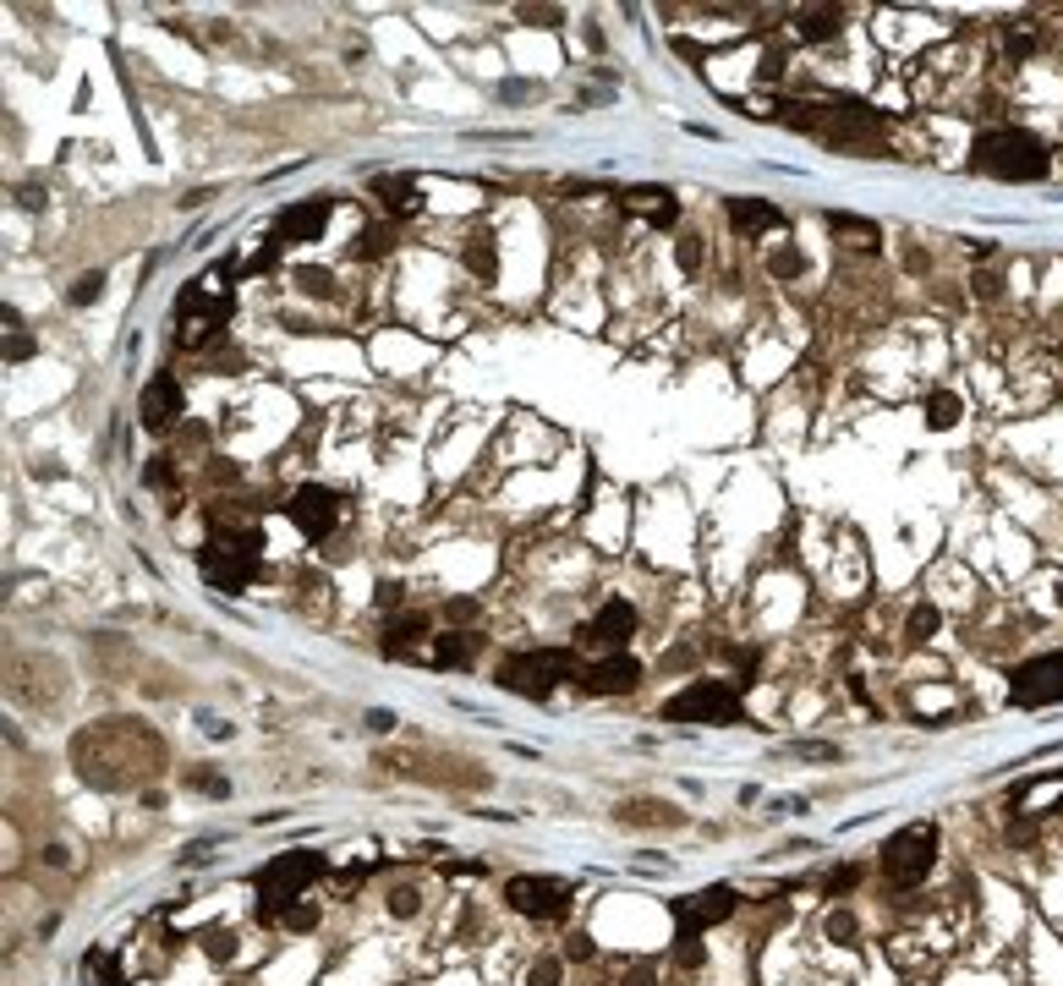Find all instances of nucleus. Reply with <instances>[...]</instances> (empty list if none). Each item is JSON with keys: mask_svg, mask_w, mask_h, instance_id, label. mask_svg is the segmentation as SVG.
I'll list each match as a JSON object with an SVG mask.
<instances>
[{"mask_svg": "<svg viewBox=\"0 0 1063 986\" xmlns=\"http://www.w3.org/2000/svg\"><path fill=\"white\" fill-rule=\"evenodd\" d=\"M784 121L828 148H883V116L861 99H817V105H784Z\"/></svg>", "mask_w": 1063, "mask_h": 986, "instance_id": "1", "label": "nucleus"}, {"mask_svg": "<svg viewBox=\"0 0 1063 986\" xmlns=\"http://www.w3.org/2000/svg\"><path fill=\"white\" fill-rule=\"evenodd\" d=\"M970 165L981 176H998V181H1042L1053 170V153L1025 127H987L970 142Z\"/></svg>", "mask_w": 1063, "mask_h": 986, "instance_id": "2", "label": "nucleus"}, {"mask_svg": "<svg viewBox=\"0 0 1063 986\" xmlns=\"http://www.w3.org/2000/svg\"><path fill=\"white\" fill-rule=\"evenodd\" d=\"M565 680H582V658L565 653V647H538V653H515L499 664V686L515 691V697H549L560 691Z\"/></svg>", "mask_w": 1063, "mask_h": 986, "instance_id": "3", "label": "nucleus"}, {"mask_svg": "<svg viewBox=\"0 0 1063 986\" xmlns=\"http://www.w3.org/2000/svg\"><path fill=\"white\" fill-rule=\"evenodd\" d=\"M258 549H264L258 532H214V538L198 549V570H203L209 586L242 592V586L258 575Z\"/></svg>", "mask_w": 1063, "mask_h": 986, "instance_id": "4", "label": "nucleus"}, {"mask_svg": "<svg viewBox=\"0 0 1063 986\" xmlns=\"http://www.w3.org/2000/svg\"><path fill=\"white\" fill-rule=\"evenodd\" d=\"M318 877H323V855H318V849L275 855V860L258 871V893H264L258 915H264V921H280V915H286V904H291V899H302Z\"/></svg>", "mask_w": 1063, "mask_h": 986, "instance_id": "5", "label": "nucleus"}, {"mask_svg": "<svg viewBox=\"0 0 1063 986\" xmlns=\"http://www.w3.org/2000/svg\"><path fill=\"white\" fill-rule=\"evenodd\" d=\"M176 318H181V340H187V346H203V340H214V335L225 329V318H231V290L220 285V269L181 290Z\"/></svg>", "mask_w": 1063, "mask_h": 986, "instance_id": "6", "label": "nucleus"}, {"mask_svg": "<svg viewBox=\"0 0 1063 986\" xmlns=\"http://www.w3.org/2000/svg\"><path fill=\"white\" fill-rule=\"evenodd\" d=\"M669 723H741V686L724 680H691L680 697L663 702Z\"/></svg>", "mask_w": 1063, "mask_h": 986, "instance_id": "7", "label": "nucleus"}, {"mask_svg": "<svg viewBox=\"0 0 1063 986\" xmlns=\"http://www.w3.org/2000/svg\"><path fill=\"white\" fill-rule=\"evenodd\" d=\"M932 866H937V828H932V823L900 828V834L883 845V877H889L894 888H915Z\"/></svg>", "mask_w": 1063, "mask_h": 986, "instance_id": "8", "label": "nucleus"}, {"mask_svg": "<svg viewBox=\"0 0 1063 986\" xmlns=\"http://www.w3.org/2000/svg\"><path fill=\"white\" fill-rule=\"evenodd\" d=\"M504 904H510L515 915H527V921H560V915L571 910V888H565L560 877H532V871H521V877L504 882Z\"/></svg>", "mask_w": 1063, "mask_h": 986, "instance_id": "9", "label": "nucleus"}, {"mask_svg": "<svg viewBox=\"0 0 1063 986\" xmlns=\"http://www.w3.org/2000/svg\"><path fill=\"white\" fill-rule=\"evenodd\" d=\"M1009 697H1014V707H1053V702H1063V647H1059V653L1031 658V664H1020V669L1009 675Z\"/></svg>", "mask_w": 1063, "mask_h": 986, "instance_id": "10", "label": "nucleus"}, {"mask_svg": "<svg viewBox=\"0 0 1063 986\" xmlns=\"http://www.w3.org/2000/svg\"><path fill=\"white\" fill-rule=\"evenodd\" d=\"M286 516L302 527V538L312 543H323L334 527H340V516H346V505H340V494L334 488H323V483H302L297 494H291V505H286Z\"/></svg>", "mask_w": 1063, "mask_h": 986, "instance_id": "11", "label": "nucleus"}, {"mask_svg": "<svg viewBox=\"0 0 1063 986\" xmlns=\"http://www.w3.org/2000/svg\"><path fill=\"white\" fill-rule=\"evenodd\" d=\"M735 904H741V893L719 882V888H702V893H691V899H674V921H680V932H685V937H697V932H708V926L730 921V915H735Z\"/></svg>", "mask_w": 1063, "mask_h": 986, "instance_id": "12", "label": "nucleus"}, {"mask_svg": "<svg viewBox=\"0 0 1063 986\" xmlns=\"http://www.w3.org/2000/svg\"><path fill=\"white\" fill-rule=\"evenodd\" d=\"M329 214H334V198H307V203H291L280 220H275V242L280 247H302V242H318V231L329 225Z\"/></svg>", "mask_w": 1063, "mask_h": 986, "instance_id": "13", "label": "nucleus"}, {"mask_svg": "<svg viewBox=\"0 0 1063 986\" xmlns=\"http://www.w3.org/2000/svg\"><path fill=\"white\" fill-rule=\"evenodd\" d=\"M636 686H641V664L625 658V653H608V658L582 669V691H593V697H625Z\"/></svg>", "mask_w": 1063, "mask_h": 986, "instance_id": "14", "label": "nucleus"}, {"mask_svg": "<svg viewBox=\"0 0 1063 986\" xmlns=\"http://www.w3.org/2000/svg\"><path fill=\"white\" fill-rule=\"evenodd\" d=\"M636 636V608L625 597H608L604 608L582 625V642H598V647H625Z\"/></svg>", "mask_w": 1063, "mask_h": 986, "instance_id": "15", "label": "nucleus"}, {"mask_svg": "<svg viewBox=\"0 0 1063 986\" xmlns=\"http://www.w3.org/2000/svg\"><path fill=\"white\" fill-rule=\"evenodd\" d=\"M138 412H143V427H149V433H164V427H176V417H181V384H176L170 373H153L149 384H143V401H138Z\"/></svg>", "mask_w": 1063, "mask_h": 986, "instance_id": "16", "label": "nucleus"}, {"mask_svg": "<svg viewBox=\"0 0 1063 986\" xmlns=\"http://www.w3.org/2000/svg\"><path fill=\"white\" fill-rule=\"evenodd\" d=\"M625 209H630V214H641L647 225L669 231L680 203H674V192H669V187H630V192H625Z\"/></svg>", "mask_w": 1063, "mask_h": 986, "instance_id": "17", "label": "nucleus"}, {"mask_svg": "<svg viewBox=\"0 0 1063 986\" xmlns=\"http://www.w3.org/2000/svg\"><path fill=\"white\" fill-rule=\"evenodd\" d=\"M373 198L390 209V214H417L423 209V187H417V176H373Z\"/></svg>", "mask_w": 1063, "mask_h": 986, "instance_id": "18", "label": "nucleus"}, {"mask_svg": "<svg viewBox=\"0 0 1063 986\" xmlns=\"http://www.w3.org/2000/svg\"><path fill=\"white\" fill-rule=\"evenodd\" d=\"M724 209H730V225H735L741 236H752V231H773V225H778V209H773L767 198H730Z\"/></svg>", "mask_w": 1063, "mask_h": 986, "instance_id": "19", "label": "nucleus"}, {"mask_svg": "<svg viewBox=\"0 0 1063 986\" xmlns=\"http://www.w3.org/2000/svg\"><path fill=\"white\" fill-rule=\"evenodd\" d=\"M423 636H428V614H401V619H390L384 653H390V658H406V647L423 642Z\"/></svg>", "mask_w": 1063, "mask_h": 986, "instance_id": "20", "label": "nucleus"}, {"mask_svg": "<svg viewBox=\"0 0 1063 986\" xmlns=\"http://www.w3.org/2000/svg\"><path fill=\"white\" fill-rule=\"evenodd\" d=\"M795 28H800V39H833L844 28V11L839 6H811V11L795 17Z\"/></svg>", "mask_w": 1063, "mask_h": 986, "instance_id": "21", "label": "nucleus"}, {"mask_svg": "<svg viewBox=\"0 0 1063 986\" xmlns=\"http://www.w3.org/2000/svg\"><path fill=\"white\" fill-rule=\"evenodd\" d=\"M471 653H477V636H460V630H450V636H434V664L439 669H456V664H471Z\"/></svg>", "mask_w": 1063, "mask_h": 986, "instance_id": "22", "label": "nucleus"}, {"mask_svg": "<svg viewBox=\"0 0 1063 986\" xmlns=\"http://www.w3.org/2000/svg\"><path fill=\"white\" fill-rule=\"evenodd\" d=\"M619 817H625V823H641V828H674V823H680V812H674V806H663V801H641V806H625Z\"/></svg>", "mask_w": 1063, "mask_h": 986, "instance_id": "23", "label": "nucleus"}, {"mask_svg": "<svg viewBox=\"0 0 1063 986\" xmlns=\"http://www.w3.org/2000/svg\"><path fill=\"white\" fill-rule=\"evenodd\" d=\"M395 247V231L390 225H368L362 236H357V258H384Z\"/></svg>", "mask_w": 1063, "mask_h": 986, "instance_id": "24", "label": "nucleus"}, {"mask_svg": "<svg viewBox=\"0 0 1063 986\" xmlns=\"http://www.w3.org/2000/svg\"><path fill=\"white\" fill-rule=\"evenodd\" d=\"M954 423H959V395L937 390V395L926 401V427H954Z\"/></svg>", "mask_w": 1063, "mask_h": 986, "instance_id": "25", "label": "nucleus"}, {"mask_svg": "<svg viewBox=\"0 0 1063 986\" xmlns=\"http://www.w3.org/2000/svg\"><path fill=\"white\" fill-rule=\"evenodd\" d=\"M6 329H11V335H6V362H22V357H33V335L17 324V312H6Z\"/></svg>", "mask_w": 1063, "mask_h": 986, "instance_id": "26", "label": "nucleus"}, {"mask_svg": "<svg viewBox=\"0 0 1063 986\" xmlns=\"http://www.w3.org/2000/svg\"><path fill=\"white\" fill-rule=\"evenodd\" d=\"M833 231H844V236H861V247H878V225H872V220H855V214H833Z\"/></svg>", "mask_w": 1063, "mask_h": 986, "instance_id": "27", "label": "nucleus"}, {"mask_svg": "<svg viewBox=\"0 0 1063 986\" xmlns=\"http://www.w3.org/2000/svg\"><path fill=\"white\" fill-rule=\"evenodd\" d=\"M932 630H937V608H926V603H921V608L911 614V642H926Z\"/></svg>", "mask_w": 1063, "mask_h": 986, "instance_id": "28", "label": "nucleus"}, {"mask_svg": "<svg viewBox=\"0 0 1063 986\" xmlns=\"http://www.w3.org/2000/svg\"><path fill=\"white\" fill-rule=\"evenodd\" d=\"M286 926H297V932H307L312 921H318V904H286V915H280Z\"/></svg>", "mask_w": 1063, "mask_h": 986, "instance_id": "29", "label": "nucleus"}, {"mask_svg": "<svg viewBox=\"0 0 1063 986\" xmlns=\"http://www.w3.org/2000/svg\"><path fill=\"white\" fill-rule=\"evenodd\" d=\"M861 882V866H839L833 877H828V893H844V888H855Z\"/></svg>", "mask_w": 1063, "mask_h": 986, "instance_id": "30", "label": "nucleus"}, {"mask_svg": "<svg viewBox=\"0 0 1063 986\" xmlns=\"http://www.w3.org/2000/svg\"><path fill=\"white\" fill-rule=\"evenodd\" d=\"M532 986H560V960H538L532 965Z\"/></svg>", "mask_w": 1063, "mask_h": 986, "instance_id": "31", "label": "nucleus"}, {"mask_svg": "<svg viewBox=\"0 0 1063 986\" xmlns=\"http://www.w3.org/2000/svg\"><path fill=\"white\" fill-rule=\"evenodd\" d=\"M466 264H471L477 275H493V253H488V242H477V247L466 253Z\"/></svg>", "mask_w": 1063, "mask_h": 986, "instance_id": "32", "label": "nucleus"}, {"mask_svg": "<svg viewBox=\"0 0 1063 986\" xmlns=\"http://www.w3.org/2000/svg\"><path fill=\"white\" fill-rule=\"evenodd\" d=\"M773 275H800V253H795V247L773 253Z\"/></svg>", "mask_w": 1063, "mask_h": 986, "instance_id": "33", "label": "nucleus"}, {"mask_svg": "<svg viewBox=\"0 0 1063 986\" xmlns=\"http://www.w3.org/2000/svg\"><path fill=\"white\" fill-rule=\"evenodd\" d=\"M702 264V247H697V236H680V269H697Z\"/></svg>", "mask_w": 1063, "mask_h": 986, "instance_id": "34", "label": "nucleus"}, {"mask_svg": "<svg viewBox=\"0 0 1063 986\" xmlns=\"http://www.w3.org/2000/svg\"><path fill=\"white\" fill-rule=\"evenodd\" d=\"M390 899H395V904H390L395 915H412V910H417V893H412V888H395Z\"/></svg>", "mask_w": 1063, "mask_h": 986, "instance_id": "35", "label": "nucleus"}, {"mask_svg": "<svg viewBox=\"0 0 1063 986\" xmlns=\"http://www.w3.org/2000/svg\"><path fill=\"white\" fill-rule=\"evenodd\" d=\"M187 784H192V789H209V795H225V778H209V773H192Z\"/></svg>", "mask_w": 1063, "mask_h": 986, "instance_id": "36", "label": "nucleus"}, {"mask_svg": "<svg viewBox=\"0 0 1063 986\" xmlns=\"http://www.w3.org/2000/svg\"><path fill=\"white\" fill-rule=\"evenodd\" d=\"M99 285H105V280H99V275H83L72 296H77V301H94V296H99Z\"/></svg>", "mask_w": 1063, "mask_h": 986, "instance_id": "37", "label": "nucleus"}, {"mask_svg": "<svg viewBox=\"0 0 1063 986\" xmlns=\"http://www.w3.org/2000/svg\"><path fill=\"white\" fill-rule=\"evenodd\" d=\"M685 948H680V965H702V943L697 937H680Z\"/></svg>", "mask_w": 1063, "mask_h": 986, "instance_id": "38", "label": "nucleus"}, {"mask_svg": "<svg viewBox=\"0 0 1063 986\" xmlns=\"http://www.w3.org/2000/svg\"><path fill=\"white\" fill-rule=\"evenodd\" d=\"M445 614H450V619L460 625V619H471V614H477V603H471V597H456V603H450Z\"/></svg>", "mask_w": 1063, "mask_h": 986, "instance_id": "39", "label": "nucleus"}, {"mask_svg": "<svg viewBox=\"0 0 1063 986\" xmlns=\"http://www.w3.org/2000/svg\"><path fill=\"white\" fill-rule=\"evenodd\" d=\"M143 483H149V488H153V483L164 488V483H170V466H164V460H159V466H149V471H143Z\"/></svg>", "mask_w": 1063, "mask_h": 986, "instance_id": "40", "label": "nucleus"}, {"mask_svg": "<svg viewBox=\"0 0 1063 986\" xmlns=\"http://www.w3.org/2000/svg\"><path fill=\"white\" fill-rule=\"evenodd\" d=\"M795 751H800V756H839V751H833V745H811V740H800V745H795Z\"/></svg>", "mask_w": 1063, "mask_h": 986, "instance_id": "41", "label": "nucleus"}, {"mask_svg": "<svg viewBox=\"0 0 1063 986\" xmlns=\"http://www.w3.org/2000/svg\"><path fill=\"white\" fill-rule=\"evenodd\" d=\"M625 986H652V971H647V965H636V971H625Z\"/></svg>", "mask_w": 1063, "mask_h": 986, "instance_id": "42", "label": "nucleus"}]
</instances>
